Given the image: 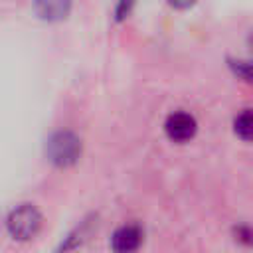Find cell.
Listing matches in <instances>:
<instances>
[{"label":"cell","instance_id":"obj_1","mask_svg":"<svg viewBox=\"0 0 253 253\" xmlns=\"http://www.w3.org/2000/svg\"><path fill=\"white\" fill-rule=\"evenodd\" d=\"M45 152H47L49 162H53L57 166H69L81 154V140L73 132L61 130V132H55L47 140Z\"/></svg>","mask_w":253,"mask_h":253},{"label":"cell","instance_id":"obj_2","mask_svg":"<svg viewBox=\"0 0 253 253\" xmlns=\"http://www.w3.org/2000/svg\"><path fill=\"white\" fill-rule=\"evenodd\" d=\"M40 225H42V215L30 204H24V206L12 210L8 219H6V227H8L10 235L16 237V239H30V237H34L38 233Z\"/></svg>","mask_w":253,"mask_h":253},{"label":"cell","instance_id":"obj_3","mask_svg":"<svg viewBox=\"0 0 253 253\" xmlns=\"http://www.w3.org/2000/svg\"><path fill=\"white\" fill-rule=\"evenodd\" d=\"M166 134L174 142H186L196 134V119L188 113H172L166 119Z\"/></svg>","mask_w":253,"mask_h":253},{"label":"cell","instance_id":"obj_4","mask_svg":"<svg viewBox=\"0 0 253 253\" xmlns=\"http://www.w3.org/2000/svg\"><path fill=\"white\" fill-rule=\"evenodd\" d=\"M71 0H34V10L42 20L57 22L69 14Z\"/></svg>","mask_w":253,"mask_h":253},{"label":"cell","instance_id":"obj_5","mask_svg":"<svg viewBox=\"0 0 253 253\" xmlns=\"http://www.w3.org/2000/svg\"><path fill=\"white\" fill-rule=\"evenodd\" d=\"M140 229L136 225H123L121 229L115 231L111 239V247L115 251H134L140 245Z\"/></svg>","mask_w":253,"mask_h":253},{"label":"cell","instance_id":"obj_6","mask_svg":"<svg viewBox=\"0 0 253 253\" xmlns=\"http://www.w3.org/2000/svg\"><path fill=\"white\" fill-rule=\"evenodd\" d=\"M233 130L243 140H253V111H243L233 121Z\"/></svg>","mask_w":253,"mask_h":253},{"label":"cell","instance_id":"obj_7","mask_svg":"<svg viewBox=\"0 0 253 253\" xmlns=\"http://www.w3.org/2000/svg\"><path fill=\"white\" fill-rule=\"evenodd\" d=\"M130 4H132V0H123L121 4H119V10H117V18L121 20V18H125L126 14H128V10H130Z\"/></svg>","mask_w":253,"mask_h":253},{"label":"cell","instance_id":"obj_8","mask_svg":"<svg viewBox=\"0 0 253 253\" xmlns=\"http://www.w3.org/2000/svg\"><path fill=\"white\" fill-rule=\"evenodd\" d=\"M194 2L196 0H168V4L174 6V8H190Z\"/></svg>","mask_w":253,"mask_h":253},{"label":"cell","instance_id":"obj_9","mask_svg":"<svg viewBox=\"0 0 253 253\" xmlns=\"http://www.w3.org/2000/svg\"><path fill=\"white\" fill-rule=\"evenodd\" d=\"M251 45H253V38H251Z\"/></svg>","mask_w":253,"mask_h":253}]
</instances>
